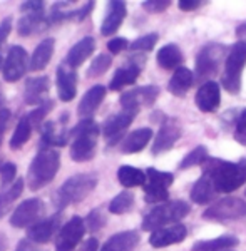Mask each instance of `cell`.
<instances>
[{"instance_id": "51", "label": "cell", "mask_w": 246, "mask_h": 251, "mask_svg": "<svg viewBox=\"0 0 246 251\" xmlns=\"http://www.w3.org/2000/svg\"><path fill=\"white\" fill-rule=\"evenodd\" d=\"M99 250V243L96 238H89V240L84 241V245L80 246L77 251H98Z\"/></svg>"}, {"instance_id": "5", "label": "cell", "mask_w": 246, "mask_h": 251, "mask_svg": "<svg viewBox=\"0 0 246 251\" xmlns=\"http://www.w3.org/2000/svg\"><path fill=\"white\" fill-rule=\"evenodd\" d=\"M191 208L188 203L181 200L169 201V203L159 204L156 208H152L143 220V229L144 231H158L161 228H166L171 223H177L183 218H186Z\"/></svg>"}, {"instance_id": "59", "label": "cell", "mask_w": 246, "mask_h": 251, "mask_svg": "<svg viewBox=\"0 0 246 251\" xmlns=\"http://www.w3.org/2000/svg\"><path fill=\"white\" fill-rule=\"evenodd\" d=\"M245 194H246V193H245Z\"/></svg>"}, {"instance_id": "22", "label": "cell", "mask_w": 246, "mask_h": 251, "mask_svg": "<svg viewBox=\"0 0 246 251\" xmlns=\"http://www.w3.org/2000/svg\"><path fill=\"white\" fill-rule=\"evenodd\" d=\"M126 3L119 2V0H112L109 2V9L106 17L102 20V25H100V34L102 35H112L118 32V29L123 25V20L126 19Z\"/></svg>"}, {"instance_id": "23", "label": "cell", "mask_w": 246, "mask_h": 251, "mask_svg": "<svg viewBox=\"0 0 246 251\" xmlns=\"http://www.w3.org/2000/svg\"><path fill=\"white\" fill-rule=\"evenodd\" d=\"M96 49V40L92 37H84L80 39L75 46H72L66 57V66H69L71 69H77L79 66H82L86 60L91 57V54Z\"/></svg>"}, {"instance_id": "53", "label": "cell", "mask_w": 246, "mask_h": 251, "mask_svg": "<svg viewBox=\"0 0 246 251\" xmlns=\"http://www.w3.org/2000/svg\"><path fill=\"white\" fill-rule=\"evenodd\" d=\"M7 250V236L0 231V251H5Z\"/></svg>"}, {"instance_id": "9", "label": "cell", "mask_w": 246, "mask_h": 251, "mask_svg": "<svg viewBox=\"0 0 246 251\" xmlns=\"http://www.w3.org/2000/svg\"><path fill=\"white\" fill-rule=\"evenodd\" d=\"M148 181L144 184V200L146 203H161L168 200V188L172 184L174 176L171 173L158 171L156 168H148Z\"/></svg>"}, {"instance_id": "31", "label": "cell", "mask_w": 246, "mask_h": 251, "mask_svg": "<svg viewBox=\"0 0 246 251\" xmlns=\"http://www.w3.org/2000/svg\"><path fill=\"white\" fill-rule=\"evenodd\" d=\"M193 82H195V75L186 67H177L174 75L171 77L168 84V91L174 96H184L191 89Z\"/></svg>"}, {"instance_id": "28", "label": "cell", "mask_w": 246, "mask_h": 251, "mask_svg": "<svg viewBox=\"0 0 246 251\" xmlns=\"http://www.w3.org/2000/svg\"><path fill=\"white\" fill-rule=\"evenodd\" d=\"M47 27H50L49 17L44 15V12H37V14H25L22 19L19 20V35L22 37H29L32 34H37L40 30H46Z\"/></svg>"}, {"instance_id": "47", "label": "cell", "mask_w": 246, "mask_h": 251, "mask_svg": "<svg viewBox=\"0 0 246 251\" xmlns=\"http://www.w3.org/2000/svg\"><path fill=\"white\" fill-rule=\"evenodd\" d=\"M46 9V3L44 2H35V0H30V2H24L20 10L25 12V14H37V12H44Z\"/></svg>"}, {"instance_id": "30", "label": "cell", "mask_w": 246, "mask_h": 251, "mask_svg": "<svg viewBox=\"0 0 246 251\" xmlns=\"http://www.w3.org/2000/svg\"><path fill=\"white\" fill-rule=\"evenodd\" d=\"M216 194H218V191L215 188V183H213L211 177H209L208 174L203 173V176H201L195 183V186H193L189 196H191V200L195 201L196 204H206L216 196Z\"/></svg>"}, {"instance_id": "19", "label": "cell", "mask_w": 246, "mask_h": 251, "mask_svg": "<svg viewBox=\"0 0 246 251\" xmlns=\"http://www.w3.org/2000/svg\"><path fill=\"white\" fill-rule=\"evenodd\" d=\"M50 89V82L49 77L46 75H37V77H30L27 79L25 82V89H24V100L29 106H40L44 104L47 99V94H49Z\"/></svg>"}, {"instance_id": "25", "label": "cell", "mask_w": 246, "mask_h": 251, "mask_svg": "<svg viewBox=\"0 0 246 251\" xmlns=\"http://www.w3.org/2000/svg\"><path fill=\"white\" fill-rule=\"evenodd\" d=\"M104 97H106V87L100 86V84L92 86L86 94L82 96V99H80V102L77 106V112L82 117H87L89 119V116L94 114L100 104H102Z\"/></svg>"}, {"instance_id": "45", "label": "cell", "mask_w": 246, "mask_h": 251, "mask_svg": "<svg viewBox=\"0 0 246 251\" xmlns=\"http://www.w3.org/2000/svg\"><path fill=\"white\" fill-rule=\"evenodd\" d=\"M169 5H171V2H169V0H146V2H143L144 10L151 12V14H159V12H164Z\"/></svg>"}, {"instance_id": "8", "label": "cell", "mask_w": 246, "mask_h": 251, "mask_svg": "<svg viewBox=\"0 0 246 251\" xmlns=\"http://www.w3.org/2000/svg\"><path fill=\"white\" fill-rule=\"evenodd\" d=\"M203 218L215 221H238L246 218V201L241 198H224L216 204L209 206Z\"/></svg>"}, {"instance_id": "21", "label": "cell", "mask_w": 246, "mask_h": 251, "mask_svg": "<svg viewBox=\"0 0 246 251\" xmlns=\"http://www.w3.org/2000/svg\"><path fill=\"white\" fill-rule=\"evenodd\" d=\"M195 100L199 111L215 112L216 109L220 107V102H221V91H220L218 82H213V80L204 82L203 86L197 89Z\"/></svg>"}, {"instance_id": "54", "label": "cell", "mask_w": 246, "mask_h": 251, "mask_svg": "<svg viewBox=\"0 0 246 251\" xmlns=\"http://www.w3.org/2000/svg\"><path fill=\"white\" fill-rule=\"evenodd\" d=\"M236 34L238 35H243V37H246V24H243V25H240L236 29Z\"/></svg>"}, {"instance_id": "56", "label": "cell", "mask_w": 246, "mask_h": 251, "mask_svg": "<svg viewBox=\"0 0 246 251\" xmlns=\"http://www.w3.org/2000/svg\"><path fill=\"white\" fill-rule=\"evenodd\" d=\"M3 60H5V59H3L2 55H0V69H3Z\"/></svg>"}, {"instance_id": "49", "label": "cell", "mask_w": 246, "mask_h": 251, "mask_svg": "<svg viewBox=\"0 0 246 251\" xmlns=\"http://www.w3.org/2000/svg\"><path fill=\"white\" fill-rule=\"evenodd\" d=\"M10 117H12L10 109H3V107L0 109V134H3V132H5Z\"/></svg>"}, {"instance_id": "50", "label": "cell", "mask_w": 246, "mask_h": 251, "mask_svg": "<svg viewBox=\"0 0 246 251\" xmlns=\"http://www.w3.org/2000/svg\"><path fill=\"white\" fill-rule=\"evenodd\" d=\"M179 9L184 10V12H189V10H196L199 9L201 5H203V2H199V0H181L179 3Z\"/></svg>"}, {"instance_id": "10", "label": "cell", "mask_w": 246, "mask_h": 251, "mask_svg": "<svg viewBox=\"0 0 246 251\" xmlns=\"http://www.w3.org/2000/svg\"><path fill=\"white\" fill-rule=\"evenodd\" d=\"M86 221L80 216H72L66 225L60 228L55 240V251H75L77 245L82 241L86 233Z\"/></svg>"}, {"instance_id": "3", "label": "cell", "mask_w": 246, "mask_h": 251, "mask_svg": "<svg viewBox=\"0 0 246 251\" xmlns=\"http://www.w3.org/2000/svg\"><path fill=\"white\" fill-rule=\"evenodd\" d=\"M60 168V154L55 149H40L32 159L27 174L30 191H39L57 176Z\"/></svg>"}, {"instance_id": "58", "label": "cell", "mask_w": 246, "mask_h": 251, "mask_svg": "<svg viewBox=\"0 0 246 251\" xmlns=\"http://www.w3.org/2000/svg\"><path fill=\"white\" fill-rule=\"evenodd\" d=\"M226 251H233V250H226Z\"/></svg>"}, {"instance_id": "7", "label": "cell", "mask_w": 246, "mask_h": 251, "mask_svg": "<svg viewBox=\"0 0 246 251\" xmlns=\"http://www.w3.org/2000/svg\"><path fill=\"white\" fill-rule=\"evenodd\" d=\"M229 49L223 44H208L199 50L196 57V74L197 77H211L220 71L221 62L228 57Z\"/></svg>"}, {"instance_id": "24", "label": "cell", "mask_w": 246, "mask_h": 251, "mask_svg": "<svg viewBox=\"0 0 246 251\" xmlns=\"http://www.w3.org/2000/svg\"><path fill=\"white\" fill-rule=\"evenodd\" d=\"M139 241L141 236L138 231H121L109 238L99 251H134Z\"/></svg>"}, {"instance_id": "6", "label": "cell", "mask_w": 246, "mask_h": 251, "mask_svg": "<svg viewBox=\"0 0 246 251\" xmlns=\"http://www.w3.org/2000/svg\"><path fill=\"white\" fill-rule=\"evenodd\" d=\"M246 66V40H240L229 49L224 66V74L221 84L231 94H238L241 89V71Z\"/></svg>"}, {"instance_id": "1", "label": "cell", "mask_w": 246, "mask_h": 251, "mask_svg": "<svg viewBox=\"0 0 246 251\" xmlns=\"http://www.w3.org/2000/svg\"><path fill=\"white\" fill-rule=\"evenodd\" d=\"M203 166L204 174L211 177L218 193H233L246 181V159L229 163V161L208 157Z\"/></svg>"}, {"instance_id": "37", "label": "cell", "mask_w": 246, "mask_h": 251, "mask_svg": "<svg viewBox=\"0 0 246 251\" xmlns=\"http://www.w3.org/2000/svg\"><path fill=\"white\" fill-rule=\"evenodd\" d=\"M132 206H134V194L129 193V191H123L109 203V213L124 214V213L131 211Z\"/></svg>"}, {"instance_id": "29", "label": "cell", "mask_w": 246, "mask_h": 251, "mask_svg": "<svg viewBox=\"0 0 246 251\" xmlns=\"http://www.w3.org/2000/svg\"><path fill=\"white\" fill-rule=\"evenodd\" d=\"M151 137H152L151 127L136 129V131H132L131 134L123 141L121 149H123V152H126V154H134V152H139L146 148L148 143L151 141Z\"/></svg>"}, {"instance_id": "42", "label": "cell", "mask_w": 246, "mask_h": 251, "mask_svg": "<svg viewBox=\"0 0 246 251\" xmlns=\"http://www.w3.org/2000/svg\"><path fill=\"white\" fill-rule=\"evenodd\" d=\"M17 177V166L14 163H5L0 168V188L7 189L15 183Z\"/></svg>"}, {"instance_id": "16", "label": "cell", "mask_w": 246, "mask_h": 251, "mask_svg": "<svg viewBox=\"0 0 246 251\" xmlns=\"http://www.w3.org/2000/svg\"><path fill=\"white\" fill-rule=\"evenodd\" d=\"M55 86H57L60 100L64 102L74 100L75 92H77V74L74 69H71L66 64H60L57 67V75H55Z\"/></svg>"}, {"instance_id": "32", "label": "cell", "mask_w": 246, "mask_h": 251, "mask_svg": "<svg viewBox=\"0 0 246 251\" xmlns=\"http://www.w3.org/2000/svg\"><path fill=\"white\" fill-rule=\"evenodd\" d=\"M238 245V238L233 234H224V236L215 238V240L197 241L193 245V251H226Z\"/></svg>"}, {"instance_id": "14", "label": "cell", "mask_w": 246, "mask_h": 251, "mask_svg": "<svg viewBox=\"0 0 246 251\" xmlns=\"http://www.w3.org/2000/svg\"><path fill=\"white\" fill-rule=\"evenodd\" d=\"M181 137V126L177 123V119L174 117H166L164 116L163 123H161L159 132L154 139V144H152V154L158 156L161 152L169 151L172 146L176 144V141Z\"/></svg>"}, {"instance_id": "46", "label": "cell", "mask_w": 246, "mask_h": 251, "mask_svg": "<svg viewBox=\"0 0 246 251\" xmlns=\"http://www.w3.org/2000/svg\"><path fill=\"white\" fill-rule=\"evenodd\" d=\"M127 47H129V42H127V39H124V37H114L107 42V49L111 54H121V52Z\"/></svg>"}, {"instance_id": "38", "label": "cell", "mask_w": 246, "mask_h": 251, "mask_svg": "<svg viewBox=\"0 0 246 251\" xmlns=\"http://www.w3.org/2000/svg\"><path fill=\"white\" fill-rule=\"evenodd\" d=\"M206 159H208L206 146H197V148H195L191 152H188V154L184 156V159L179 163V169H189V168H193V166L204 164Z\"/></svg>"}, {"instance_id": "55", "label": "cell", "mask_w": 246, "mask_h": 251, "mask_svg": "<svg viewBox=\"0 0 246 251\" xmlns=\"http://www.w3.org/2000/svg\"><path fill=\"white\" fill-rule=\"evenodd\" d=\"M3 102H5V96H3V92H2V87H0V109H2Z\"/></svg>"}, {"instance_id": "26", "label": "cell", "mask_w": 246, "mask_h": 251, "mask_svg": "<svg viewBox=\"0 0 246 251\" xmlns=\"http://www.w3.org/2000/svg\"><path fill=\"white\" fill-rule=\"evenodd\" d=\"M54 47H55V39L54 37H47L44 40H40L39 46L35 47L34 54L30 57V71L32 72H40L49 66L52 55H54Z\"/></svg>"}, {"instance_id": "27", "label": "cell", "mask_w": 246, "mask_h": 251, "mask_svg": "<svg viewBox=\"0 0 246 251\" xmlns=\"http://www.w3.org/2000/svg\"><path fill=\"white\" fill-rule=\"evenodd\" d=\"M69 139V132L64 126L57 123H46L42 127V137H40V149H52V146H66Z\"/></svg>"}, {"instance_id": "43", "label": "cell", "mask_w": 246, "mask_h": 251, "mask_svg": "<svg viewBox=\"0 0 246 251\" xmlns=\"http://www.w3.org/2000/svg\"><path fill=\"white\" fill-rule=\"evenodd\" d=\"M52 107H54V100L49 99V100H46L44 104H40L35 111H32L29 114L30 121H32V126H40V123H42V121L47 117V114L52 111Z\"/></svg>"}, {"instance_id": "44", "label": "cell", "mask_w": 246, "mask_h": 251, "mask_svg": "<svg viewBox=\"0 0 246 251\" xmlns=\"http://www.w3.org/2000/svg\"><path fill=\"white\" fill-rule=\"evenodd\" d=\"M235 139L241 146H246V109H245V111H241V114H240V117H238V121H236Z\"/></svg>"}, {"instance_id": "35", "label": "cell", "mask_w": 246, "mask_h": 251, "mask_svg": "<svg viewBox=\"0 0 246 251\" xmlns=\"http://www.w3.org/2000/svg\"><path fill=\"white\" fill-rule=\"evenodd\" d=\"M181 62H183V52L179 50V47L176 44H168V46H164L158 52L159 67L166 69V71L176 69Z\"/></svg>"}, {"instance_id": "20", "label": "cell", "mask_w": 246, "mask_h": 251, "mask_svg": "<svg viewBox=\"0 0 246 251\" xmlns=\"http://www.w3.org/2000/svg\"><path fill=\"white\" fill-rule=\"evenodd\" d=\"M143 64H144V57L129 59L127 66H124V67H121L116 71L114 77H112L111 82H109V89H111V91H119V89L134 84L136 80H138L139 74H141Z\"/></svg>"}, {"instance_id": "2", "label": "cell", "mask_w": 246, "mask_h": 251, "mask_svg": "<svg viewBox=\"0 0 246 251\" xmlns=\"http://www.w3.org/2000/svg\"><path fill=\"white\" fill-rule=\"evenodd\" d=\"M71 159L75 163H86L91 161L96 154L99 137V126L94 119H82L71 131Z\"/></svg>"}, {"instance_id": "33", "label": "cell", "mask_w": 246, "mask_h": 251, "mask_svg": "<svg viewBox=\"0 0 246 251\" xmlns=\"http://www.w3.org/2000/svg\"><path fill=\"white\" fill-rule=\"evenodd\" d=\"M118 179L124 188H136V186H144L148 181L146 173H143L138 168L132 166H121L118 169Z\"/></svg>"}, {"instance_id": "41", "label": "cell", "mask_w": 246, "mask_h": 251, "mask_svg": "<svg viewBox=\"0 0 246 251\" xmlns=\"http://www.w3.org/2000/svg\"><path fill=\"white\" fill-rule=\"evenodd\" d=\"M158 40H159L158 34H148V35H143V37L136 39L134 42L129 46V49L134 52H148V50H152V47L158 44Z\"/></svg>"}, {"instance_id": "57", "label": "cell", "mask_w": 246, "mask_h": 251, "mask_svg": "<svg viewBox=\"0 0 246 251\" xmlns=\"http://www.w3.org/2000/svg\"><path fill=\"white\" fill-rule=\"evenodd\" d=\"M0 146H2V134H0Z\"/></svg>"}, {"instance_id": "40", "label": "cell", "mask_w": 246, "mask_h": 251, "mask_svg": "<svg viewBox=\"0 0 246 251\" xmlns=\"http://www.w3.org/2000/svg\"><path fill=\"white\" fill-rule=\"evenodd\" d=\"M86 228L89 229L91 233H98L104 225H106V216H104L102 209L100 208H94L91 213L87 214L86 220Z\"/></svg>"}, {"instance_id": "48", "label": "cell", "mask_w": 246, "mask_h": 251, "mask_svg": "<svg viewBox=\"0 0 246 251\" xmlns=\"http://www.w3.org/2000/svg\"><path fill=\"white\" fill-rule=\"evenodd\" d=\"M10 30H12V17H5L2 22H0V47L5 44Z\"/></svg>"}, {"instance_id": "18", "label": "cell", "mask_w": 246, "mask_h": 251, "mask_svg": "<svg viewBox=\"0 0 246 251\" xmlns=\"http://www.w3.org/2000/svg\"><path fill=\"white\" fill-rule=\"evenodd\" d=\"M186 226L181 225V223H176L172 226H166V228H161L158 231H152L151 236H149V245L152 248H164V246L181 243L186 238Z\"/></svg>"}, {"instance_id": "15", "label": "cell", "mask_w": 246, "mask_h": 251, "mask_svg": "<svg viewBox=\"0 0 246 251\" xmlns=\"http://www.w3.org/2000/svg\"><path fill=\"white\" fill-rule=\"evenodd\" d=\"M60 214H52L50 218L40 220L27 229V240L37 245H46L60 231Z\"/></svg>"}, {"instance_id": "39", "label": "cell", "mask_w": 246, "mask_h": 251, "mask_svg": "<svg viewBox=\"0 0 246 251\" xmlns=\"http://www.w3.org/2000/svg\"><path fill=\"white\" fill-rule=\"evenodd\" d=\"M112 57L109 54H99L98 57L91 62V66L87 69V77H99L104 72H107V69L111 67Z\"/></svg>"}, {"instance_id": "4", "label": "cell", "mask_w": 246, "mask_h": 251, "mask_svg": "<svg viewBox=\"0 0 246 251\" xmlns=\"http://www.w3.org/2000/svg\"><path fill=\"white\" fill-rule=\"evenodd\" d=\"M98 177L94 174H75L71 176L55 193V206L59 209H66L71 204H77L96 189Z\"/></svg>"}, {"instance_id": "17", "label": "cell", "mask_w": 246, "mask_h": 251, "mask_svg": "<svg viewBox=\"0 0 246 251\" xmlns=\"http://www.w3.org/2000/svg\"><path fill=\"white\" fill-rule=\"evenodd\" d=\"M134 117H136L134 112H127V111H123V112H119V114L107 117L106 123L102 126V134L107 139V143L109 144L118 143L121 137H123L124 131H126L132 121H134Z\"/></svg>"}, {"instance_id": "11", "label": "cell", "mask_w": 246, "mask_h": 251, "mask_svg": "<svg viewBox=\"0 0 246 251\" xmlns=\"http://www.w3.org/2000/svg\"><path fill=\"white\" fill-rule=\"evenodd\" d=\"M158 96H159V89L156 86L134 87L121 96V106H123L124 111L138 114L141 107L152 106L154 100L158 99Z\"/></svg>"}, {"instance_id": "52", "label": "cell", "mask_w": 246, "mask_h": 251, "mask_svg": "<svg viewBox=\"0 0 246 251\" xmlns=\"http://www.w3.org/2000/svg\"><path fill=\"white\" fill-rule=\"evenodd\" d=\"M15 251H35V248H34V245H32L30 240H22V241H19Z\"/></svg>"}, {"instance_id": "34", "label": "cell", "mask_w": 246, "mask_h": 251, "mask_svg": "<svg viewBox=\"0 0 246 251\" xmlns=\"http://www.w3.org/2000/svg\"><path fill=\"white\" fill-rule=\"evenodd\" d=\"M22 191H24V179H17L10 188L0 191V220L10 211V208L20 198Z\"/></svg>"}, {"instance_id": "12", "label": "cell", "mask_w": 246, "mask_h": 251, "mask_svg": "<svg viewBox=\"0 0 246 251\" xmlns=\"http://www.w3.org/2000/svg\"><path fill=\"white\" fill-rule=\"evenodd\" d=\"M27 67H30V59L27 57V50L20 46H12L5 60H3V79L7 82H17L24 77Z\"/></svg>"}, {"instance_id": "36", "label": "cell", "mask_w": 246, "mask_h": 251, "mask_svg": "<svg viewBox=\"0 0 246 251\" xmlns=\"http://www.w3.org/2000/svg\"><path fill=\"white\" fill-rule=\"evenodd\" d=\"M32 127H34V126H32V121H30L29 114L24 116L22 119L19 121L14 134H12V137H10V149H15V151H17V149L22 148V146L30 139Z\"/></svg>"}, {"instance_id": "13", "label": "cell", "mask_w": 246, "mask_h": 251, "mask_svg": "<svg viewBox=\"0 0 246 251\" xmlns=\"http://www.w3.org/2000/svg\"><path fill=\"white\" fill-rule=\"evenodd\" d=\"M44 213V203L39 198H30L25 200L24 203H20L15 211L10 216V225L14 228H30L32 225H35L40 221V216Z\"/></svg>"}]
</instances>
